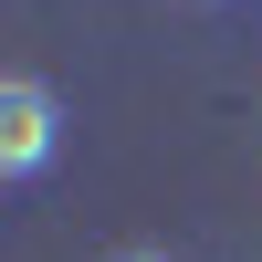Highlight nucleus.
I'll list each match as a JSON object with an SVG mask.
<instances>
[{
  "label": "nucleus",
  "mask_w": 262,
  "mask_h": 262,
  "mask_svg": "<svg viewBox=\"0 0 262 262\" xmlns=\"http://www.w3.org/2000/svg\"><path fill=\"white\" fill-rule=\"evenodd\" d=\"M53 137H63V105L42 74H11L0 84V179H42L53 168Z\"/></svg>",
  "instance_id": "obj_1"
},
{
  "label": "nucleus",
  "mask_w": 262,
  "mask_h": 262,
  "mask_svg": "<svg viewBox=\"0 0 262 262\" xmlns=\"http://www.w3.org/2000/svg\"><path fill=\"white\" fill-rule=\"evenodd\" d=\"M126 262H168V252H126Z\"/></svg>",
  "instance_id": "obj_2"
}]
</instances>
